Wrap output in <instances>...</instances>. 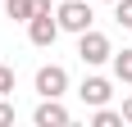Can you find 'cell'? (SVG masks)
<instances>
[{
	"instance_id": "cell-1",
	"label": "cell",
	"mask_w": 132,
	"mask_h": 127,
	"mask_svg": "<svg viewBox=\"0 0 132 127\" xmlns=\"http://www.w3.org/2000/svg\"><path fill=\"white\" fill-rule=\"evenodd\" d=\"M55 18H59V27H64V32H73V37H78V32H87V27H91V5H87V0H64V5H59V9H55Z\"/></svg>"
},
{
	"instance_id": "cell-2",
	"label": "cell",
	"mask_w": 132,
	"mask_h": 127,
	"mask_svg": "<svg viewBox=\"0 0 132 127\" xmlns=\"http://www.w3.org/2000/svg\"><path fill=\"white\" fill-rule=\"evenodd\" d=\"M78 55H82V63H105V59H114L109 37H105V32H96V27L78 32Z\"/></svg>"
},
{
	"instance_id": "cell-3",
	"label": "cell",
	"mask_w": 132,
	"mask_h": 127,
	"mask_svg": "<svg viewBox=\"0 0 132 127\" xmlns=\"http://www.w3.org/2000/svg\"><path fill=\"white\" fill-rule=\"evenodd\" d=\"M59 32H64V27H59V18H50V9L37 14V18H27V41H32V46H41V50H46V46H55V41H59Z\"/></svg>"
},
{
	"instance_id": "cell-4",
	"label": "cell",
	"mask_w": 132,
	"mask_h": 127,
	"mask_svg": "<svg viewBox=\"0 0 132 127\" xmlns=\"http://www.w3.org/2000/svg\"><path fill=\"white\" fill-rule=\"evenodd\" d=\"M37 91H41V100H59V95L68 91V73L59 68V63H46V68L37 73Z\"/></svg>"
},
{
	"instance_id": "cell-5",
	"label": "cell",
	"mask_w": 132,
	"mask_h": 127,
	"mask_svg": "<svg viewBox=\"0 0 132 127\" xmlns=\"http://www.w3.org/2000/svg\"><path fill=\"white\" fill-rule=\"evenodd\" d=\"M78 95H82V104H91V109H100V104H109L114 86H109L105 77H87V82L78 86Z\"/></svg>"
},
{
	"instance_id": "cell-6",
	"label": "cell",
	"mask_w": 132,
	"mask_h": 127,
	"mask_svg": "<svg viewBox=\"0 0 132 127\" xmlns=\"http://www.w3.org/2000/svg\"><path fill=\"white\" fill-rule=\"evenodd\" d=\"M32 123H37V127H64V123H68V109H64L59 100H41L37 114H32Z\"/></svg>"
},
{
	"instance_id": "cell-7",
	"label": "cell",
	"mask_w": 132,
	"mask_h": 127,
	"mask_svg": "<svg viewBox=\"0 0 132 127\" xmlns=\"http://www.w3.org/2000/svg\"><path fill=\"white\" fill-rule=\"evenodd\" d=\"M46 9H50V0H5V14H9L14 23H27V18H37Z\"/></svg>"
},
{
	"instance_id": "cell-8",
	"label": "cell",
	"mask_w": 132,
	"mask_h": 127,
	"mask_svg": "<svg viewBox=\"0 0 132 127\" xmlns=\"http://www.w3.org/2000/svg\"><path fill=\"white\" fill-rule=\"evenodd\" d=\"M114 77H119V82H132V46L114 55Z\"/></svg>"
},
{
	"instance_id": "cell-9",
	"label": "cell",
	"mask_w": 132,
	"mask_h": 127,
	"mask_svg": "<svg viewBox=\"0 0 132 127\" xmlns=\"http://www.w3.org/2000/svg\"><path fill=\"white\" fill-rule=\"evenodd\" d=\"M91 123H96V127H119V123H123V114H114V109H105V104H100V109L91 114Z\"/></svg>"
},
{
	"instance_id": "cell-10",
	"label": "cell",
	"mask_w": 132,
	"mask_h": 127,
	"mask_svg": "<svg viewBox=\"0 0 132 127\" xmlns=\"http://www.w3.org/2000/svg\"><path fill=\"white\" fill-rule=\"evenodd\" d=\"M114 18L119 27H132V0H114Z\"/></svg>"
},
{
	"instance_id": "cell-11",
	"label": "cell",
	"mask_w": 132,
	"mask_h": 127,
	"mask_svg": "<svg viewBox=\"0 0 132 127\" xmlns=\"http://www.w3.org/2000/svg\"><path fill=\"white\" fill-rule=\"evenodd\" d=\"M9 91H14V68L0 63V95H9Z\"/></svg>"
},
{
	"instance_id": "cell-12",
	"label": "cell",
	"mask_w": 132,
	"mask_h": 127,
	"mask_svg": "<svg viewBox=\"0 0 132 127\" xmlns=\"http://www.w3.org/2000/svg\"><path fill=\"white\" fill-rule=\"evenodd\" d=\"M5 123H14V104L0 95V127H5Z\"/></svg>"
},
{
	"instance_id": "cell-13",
	"label": "cell",
	"mask_w": 132,
	"mask_h": 127,
	"mask_svg": "<svg viewBox=\"0 0 132 127\" xmlns=\"http://www.w3.org/2000/svg\"><path fill=\"white\" fill-rule=\"evenodd\" d=\"M119 114H123V123H132V100H123V109H119Z\"/></svg>"
},
{
	"instance_id": "cell-14",
	"label": "cell",
	"mask_w": 132,
	"mask_h": 127,
	"mask_svg": "<svg viewBox=\"0 0 132 127\" xmlns=\"http://www.w3.org/2000/svg\"><path fill=\"white\" fill-rule=\"evenodd\" d=\"M109 5H114V0H109Z\"/></svg>"
}]
</instances>
